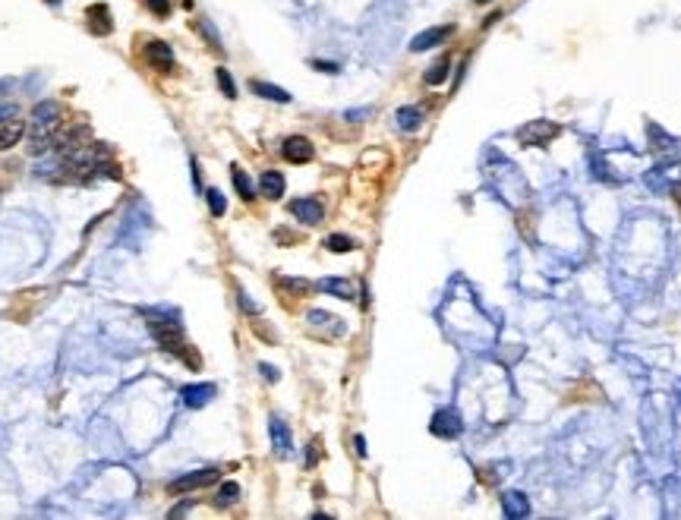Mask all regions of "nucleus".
<instances>
[{"mask_svg":"<svg viewBox=\"0 0 681 520\" xmlns=\"http://www.w3.org/2000/svg\"><path fill=\"white\" fill-rule=\"evenodd\" d=\"M142 315L149 319V328L155 335V341L161 344V350L167 353H183L186 344H183V325L177 322V312H167V309H142Z\"/></svg>","mask_w":681,"mask_h":520,"instance_id":"1","label":"nucleus"},{"mask_svg":"<svg viewBox=\"0 0 681 520\" xmlns=\"http://www.w3.org/2000/svg\"><path fill=\"white\" fill-rule=\"evenodd\" d=\"M221 479V470L218 467H205V470H192V473H183V476L170 479V492L174 495H183V492H192V489H202V486H211V483H218Z\"/></svg>","mask_w":681,"mask_h":520,"instance_id":"2","label":"nucleus"},{"mask_svg":"<svg viewBox=\"0 0 681 520\" xmlns=\"http://www.w3.org/2000/svg\"><path fill=\"white\" fill-rule=\"evenodd\" d=\"M559 133H561V126L552 124V120H530L527 126L518 130V139H520V145H536V149H543V145H549Z\"/></svg>","mask_w":681,"mask_h":520,"instance_id":"3","label":"nucleus"},{"mask_svg":"<svg viewBox=\"0 0 681 520\" xmlns=\"http://www.w3.org/2000/svg\"><path fill=\"white\" fill-rule=\"evenodd\" d=\"M643 183L653 192H672L681 183V165H656L653 171H647Z\"/></svg>","mask_w":681,"mask_h":520,"instance_id":"4","label":"nucleus"},{"mask_svg":"<svg viewBox=\"0 0 681 520\" xmlns=\"http://www.w3.org/2000/svg\"><path fill=\"white\" fill-rule=\"evenodd\" d=\"M429 432L438 438H457L463 432V423H461V413L451 410V407H442V410L432 417L429 423Z\"/></svg>","mask_w":681,"mask_h":520,"instance_id":"5","label":"nucleus"},{"mask_svg":"<svg viewBox=\"0 0 681 520\" xmlns=\"http://www.w3.org/2000/svg\"><path fill=\"white\" fill-rule=\"evenodd\" d=\"M57 120H60V104L57 101H41V104H35V110H32V130L35 133H51L57 126Z\"/></svg>","mask_w":681,"mask_h":520,"instance_id":"6","label":"nucleus"},{"mask_svg":"<svg viewBox=\"0 0 681 520\" xmlns=\"http://www.w3.org/2000/svg\"><path fill=\"white\" fill-rule=\"evenodd\" d=\"M290 215L297 221H303V224H319V221L325 218V208H322L319 199L303 196V199H293L290 202Z\"/></svg>","mask_w":681,"mask_h":520,"instance_id":"7","label":"nucleus"},{"mask_svg":"<svg viewBox=\"0 0 681 520\" xmlns=\"http://www.w3.org/2000/svg\"><path fill=\"white\" fill-rule=\"evenodd\" d=\"M281 155H284L290 165H306V161H313L315 149L306 136H290V139H284V145H281Z\"/></svg>","mask_w":681,"mask_h":520,"instance_id":"8","label":"nucleus"},{"mask_svg":"<svg viewBox=\"0 0 681 520\" xmlns=\"http://www.w3.org/2000/svg\"><path fill=\"white\" fill-rule=\"evenodd\" d=\"M451 35H454V26L426 28V32H420L413 42H410V51H416V54H420V51H429V48H436V44H442L445 38H451Z\"/></svg>","mask_w":681,"mask_h":520,"instance_id":"9","label":"nucleus"},{"mask_svg":"<svg viewBox=\"0 0 681 520\" xmlns=\"http://www.w3.org/2000/svg\"><path fill=\"white\" fill-rule=\"evenodd\" d=\"M218 394V388L211 382H202V385H186L183 391H180V397H183V404L192 407V410H199V407L211 404V397Z\"/></svg>","mask_w":681,"mask_h":520,"instance_id":"10","label":"nucleus"},{"mask_svg":"<svg viewBox=\"0 0 681 520\" xmlns=\"http://www.w3.org/2000/svg\"><path fill=\"white\" fill-rule=\"evenodd\" d=\"M145 60H149L158 73H167V69H174V51H170V44H164V42H149L145 44Z\"/></svg>","mask_w":681,"mask_h":520,"instance_id":"11","label":"nucleus"},{"mask_svg":"<svg viewBox=\"0 0 681 520\" xmlns=\"http://www.w3.org/2000/svg\"><path fill=\"white\" fill-rule=\"evenodd\" d=\"M268 435H272V448L278 454H290V448H293V442H290V429H287V423L281 417H272L268 419Z\"/></svg>","mask_w":681,"mask_h":520,"instance_id":"12","label":"nucleus"},{"mask_svg":"<svg viewBox=\"0 0 681 520\" xmlns=\"http://www.w3.org/2000/svg\"><path fill=\"white\" fill-rule=\"evenodd\" d=\"M502 511H504V517L520 520V517L530 514V501H527L524 492H504L502 495Z\"/></svg>","mask_w":681,"mask_h":520,"instance_id":"13","label":"nucleus"},{"mask_svg":"<svg viewBox=\"0 0 681 520\" xmlns=\"http://www.w3.org/2000/svg\"><path fill=\"white\" fill-rule=\"evenodd\" d=\"M89 28L95 35H110L114 32V22H110V10L104 7V3H95V7H89Z\"/></svg>","mask_w":681,"mask_h":520,"instance_id":"14","label":"nucleus"},{"mask_svg":"<svg viewBox=\"0 0 681 520\" xmlns=\"http://www.w3.org/2000/svg\"><path fill=\"white\" fill-rule=\"evenodd\" d=\"M319 290L338 296V300H354V296H356L354 284H350L347 278H325V281H319Z\"/></svg>","mask_w":681,"mask_h":520,"instance_id":"15","label":"nucleus"},{"mask_svg":"<svg viewBox=\"0 0 681 520\" xmlns=\"http://www.w3.org/2000/svg\"><path fill=\"white\" fill-rule=\"evenodd\" d=\"M259 190L265 199H281L284 196V177H281V171H265L259 177Z\"/></svg>","mask_w":681,"mask_h":520,"instance_id":"16","label":"nucleus"},{"mask_svg":"<svg viewBox=\"0 0 681 520\" xmlns=\"http://www.w3.org/2000/svg\"><path fill=\"white\" fill-rule=\"evenodd\" d=\"M249 89L256 92L259 98H265V101H278V104H287L290 101V95H287L281 85H272V83H262V79H252Z\"/></svg>","mask_w":681,"mask_h":520,"instance_id":"17","label":"nucleus"},{"mask_svg":"<svg viewBox=\"0 0 681 520\" xmlns=\"http://www.w3.org/2000/svg\"><path fill=\"white\" fill-rule=\"evenodd\" d=\"M448 73H451V57L442 54L429 69H426V76H422V79H426V85H442L445 79H448Z\"/></svg>","mask_w":681,"mask_h":520,"instance_id":"18","label":"nucleus"},{"mask_svg":"<svg viewBox=\"0 0 681 520\" xmlns=\"http://www.w3.org/2000/svg\"><path fill=\"white\" fill-rule=\"evenodd\" d=\"M395 120H397V130L413 133V130H420V124H422V110L420 108H397Z\"/></svg>","mask_w":681,"mask_h":520,"instance_id":"19","label":"nucleus"},{"mask_svg":"<svg viewBox=\"0 0 681 520\" xmlns=\"http://www.w3.org/2000/svg\"><path fill=\"white\" fill-rule=\"evenodd\" d=\"M233 186H237V192H240L243 202H252V199H256V186H252L249 174L240 171V167H233Z\"/></svg>","mask_w":681,"mask_h":520,"instance_id":"20","label":"nucleus"},{"mask_svg":"<svg viewBox=\"0 0 681 520\" xmlns=\"http://www.w3.org/2000/svg\"><path fill=\"white\" fill-rule=\"evenodd\" d=\"M356 243L347 237V233H328L325 237V249L328 253H350Z\"/></svg>","mask_w":681,"mask_h":520,"instance_id":"21","label":"nucleus"},{"mask_svg":"<svg viewBox=\"0 0 681 520\" xmlns=\"http://www.w3.org/2000/svg\"><path fill=\"white\" fill-rule=\"evenodd\" d=\"M22 130H26V126H22L19 120L7 124V130H0V149H10V145L19 142V139H22Z\"/></svg>","mask_w":681,"mask_h":520,"instance_id":"22","label":"nucleus"},{"mask_svg":"<svg viewBox=\"0 0 681 520\" xmlns=\"http://www.w3.org/2000/svg\"><path fill=\"white\" fill-rule=\"evenodd\" d=\"M205 199H208V208H211L215 218H221V215L227 212V199H224V192H221V190H215V186L205 190Z\"/></svg>","mask_w":681,"mask_h":520,"instance_id":"23","label":"nucleus"},{"mask_svg":"<svg viewBox=\"0 0 681 520\" xmlns=\"http://www.w3.org/2000/svg\"><path fill=\"white\" fill-rule=\"evenodd\" d=\"M237 498H240V486H237V483H224V486L218 489V495H215V505L227 508V505H233Z\"/></svg>","mask_w":681,"mask_h":520,"instance_id":"24","label":"nucleus"},{"mask_svg":"<svg viewBox=\"0 0 681 520\" xmlns=\"http://www.w3.org/2000/svg\"><path fill=\"white\" fill-rule=\"evenodd\" d=\"M590 165H593V174H596L600 180H609V183H615V177L609 174V167H606V161H602L600 149H590Z\"/></svg>","mask_w":681,"mask_h":520,"instance_id":"25","label":"nucleus"},{"mask_svg":"<svg viewBox=\"0 0 681 520\" xmlns=\"http://www.w3.org/2000/svg\"><path fill=\"white\" fill-rule=\"evenodd\" d=\"M647 136H650V142H653V149H672V145H675V139L666 136L656 124H647Z\"/></svg>","mask_w":681,"mask_h":520,"instance_id":"26","label":"nucleus"},{"mask_svg":"<svg viewBox=\"0 0 681 520\" xmlns=\"http://www.w3.org/2000/svg\"><path fill=\"white\" fill-rule=\"evenodd\" d=\"M215 79H218V85H221V92H224L227 98H237V83H233V76L227 73L224 67H218L215 69Z\"/></svg>","mask_w":681,"mask_h":520,"instance_id":"27","label":"nucleus"},{"mask_svg":"<svg viewBox=\"0 0 681 520\" xmlns=\"http://www.w3.org/2000/svg\"><path fill=\"white\" fill-rule=\"evenodd\" d=\"M192 28H199V32H202L205 38H208L211 48H221V38H218V32L211 28V22H208V19H192Z\"/></svg>","mask_w":681,"mask_h":520,"instance_id":"28","label":"nucleus"},{"mask_svg":"<svg viewBox=\"0 0 681 520\" xmlns=\"http://www.w3.org/2000/svg\"><path fill=\"white\" fill-rule=\"evenodd\" d=\"M19 117V108L16 104H0V124H13Z\"/></svg>","mask_w":681,"mask_h":520,"instance_id":"29","label":"nucleus"},{"mask_svg":"<svg viewBox=\"0 0 681 520\" xmlns=\"http://www.w3.org/2000/svg\"><path fill=\"white\" fill-rule=\"evenodd\" d=\"M145 3H149V10L155 16H167L170 13V0H145Z\"/></svg>","mask_w":681,"mask_h":520,"instance_id":"30","label":"nucleus"},{"mask_svg":"<svg viewBox=\"0 0 681 520\" xmlns=\"http://www.w3.org/2000/svg\"><path fill=\"white\" fill-rule=\"evenodd\" d=\"M281 284H284V287H290V290H297V294L309 290V284H306V281H290V278H281Z\"/></svg>","mask_w":681,"mask_h":520,"instance_id":"31","label":"nucleus"},{"mask_svg":"<svg viewBox=\"0 0 681 520\" xmlns=\"http://www.w3.org/2000/svg\"><path fill=\"white\" fill-rule=\"evenodd\" d=\"M259 372H262V376H265V378H268V382H278V369H274V366H268V363H262V366H259Z\"/></svg>","mask_w":681,"mask_h":520,"instance_id":"32","label":"nucleus"},{"mask_svg":"<svg viewBox=\"0 0 681 520\" xmlns=\"http://www.w3.org/2000/svg\"><path fill=\"white\" fill-rule=\"evenodd\" d=\"M313 67L319 73H338V63H322V60H313Z\"/></svg>","mask_w":681,"mask_h":520,"instance_id":"33","label":"nucleus"},{"mask_svg":"<svg viewBox=\"0 0 681 520\" xmlns=\"http://www.w3.org/2000/svg\"><path fill=\"white\" fill-rule=\"evenodd\" d=\"M369 114H372V110H369V108H363V110H347V114H344V117H347V120H354V124H356V120H363V117H369Z\"/></svg>","mask_w":681,"mask_h":520,"instance_id":"34","label":"nucleus"},{"mask_svg":"<svg viewBox=\"0 0 681 520\" xmlns=\"http://www.w3.org/2000/svg\"><path fill=\"white\" fill-rule=\"evenodd\" d=\"M354 448H356V454H360V458H366V438H363V435L354 438Z\"/></svg>","mask_w":681,"mask_h":520,"instance_id":"35","label":"nucleus"},{"mask_svg":"<svg viewBox=\"0 0 681 520\" xmlns=\"http://www.w3.org/2000/svg\"><path fill=\"white\" fill-rule=\"evenodd\" d=\"M477 3H489V0H477Z\"/></svg>","mask_w":681,"mask_h":520,"instance_id":"36","label":"nucleus"},{"mask_svg":"<svg viewBox=\"0 0 681 520\" xmlns=\"http://www.w3.org/2000/svg\"><path fill=\"white\" fill-rule=\"evenodd\" d=\"M3 89H7V85H3V83H0V92H3Z\"/></svg>","mask_w":681,"mask_h":520,"instance_id":"37","label":"nucleus"}]
</instances>
